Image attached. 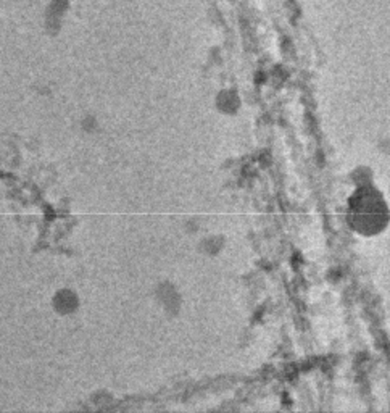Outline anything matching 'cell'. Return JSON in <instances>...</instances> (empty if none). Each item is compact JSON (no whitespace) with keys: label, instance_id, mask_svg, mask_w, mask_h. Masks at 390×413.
I'll use <instances>...</instances> for the list:
<instances>
[{"label":"cell","instance_id":"1","mask_svg":"<svg viewBox=\"0 0 390 413\" xmlns=\"http://www.w3.org/2000/svg\"><path fill=\"white\" fill-rule=\"evenodd\" d=\"M52 305L58 315H72L79 309V297L72 289H60L53 296Z\"/></svg>","mask_w":390,"mask_h":413},{"label":"cell","instance_id":"2","mask_svg":"<svg viewBox=\"0 0 390 413\" xmlns=\"http://www.w3.org/2000/svg\"><path fill=\"white\" fill-rule=\"evenodd\" d=\"M84 131H94V130H97V121H95V118L94 116H88L84 120Z\"/></svg>","mask_w":390,"mask_h":413}]
</instances>
